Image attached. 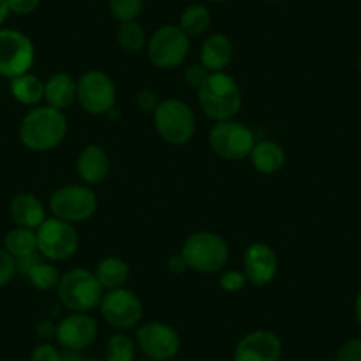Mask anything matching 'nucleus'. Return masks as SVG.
I'll return each instance as SVG.
<instances>
[{
	"label": "nucleus",
	"instance_id": "4468645a",
	"mask_svg": "<svg viewBox=\"0 0 361 361\" xmlns=\"http://www.w3.org/2000/svg\"><path fill=\"white\" fill-rule=\"evenodd\" d=\"M98 336V324L89 314L71 312V315L62 319L57 324L55 338L64 349L83 350L94 342Z\"/></svg>",
	"mask_w": 361,
	"mask_h": 361
},
{
	"label": "nucleus",
	"instance_id": "a211bd4d",
	"mask_svg": "<svg viewBox=\"0 0 361 361\" xmlns=\"http://www.w3.org/2000/svg\"><path fill=\"white\" fill-rule=\"evenodd\" d=\"M9 214L16 227L37 231L39 225L47 220V211L43 202L32 193H18L9 204Z\"/></svg>",
	"mask_w": 361,
	"mask_h": 361
},
{
	"label": "nucleus",
	"instance_id": "cd10ccee",
	"mask_svg": "<svg viewBox=\"0 0 361 361\" xmlns=\"http://www.w3.org/2000/svg\"><path fill=\"white\" fill-rule=\"evenodd\" d=\"M137 353V343L123 333H116L106 342V361H133Z\"/></svg>",
	"mask_w": 361,
	"mask_h": 361
},
{
	"label": "nucleus",
	"instance_id": "e433bc0d",
	"mask_svg": "<svg viewBox=\"0 0 361 361\" xmlns=\"http://www.w3.org/2000/svg\"><path fill=\"white\" fill-rule=\"evenodd\" d=\"M166 269H169L170 273H173V275H183V273H186L190 267H188V262H186L185 255L179 252L169 257V260H166Z\"/></svg>",
	"mask_w": 361,
	"mask_h": 361
},
{
	"label": "nucleus",
	"instance_id": "b1692460",
	"mask_svg": "<svg viewBox=\"0 0 361 361\" xmlns=\"http://www.w3.org/2000/svg\"><path fill=\"white\" fill-rule=\"evenodd\" d=\"M4 248L11 253L15 259H22V257L32 255L37 253V238L36 231H30V228L16 227L13 231L8 232L4 239Z\"/></svg>",
	"mask_w": 361,
	"mask_h": 361
},
{
	"label": "nucleus",
	"instance_id": "f8f14e48",
	"mask_svg": "<svg viewBox=\"0 0 361 361\" xmlns=\"http://www.w3.org/2000/svg\"><path fill=\"white\" fill-rule=\"evenodd\" d=\"M99 310H102L103 319L112 328L130 329L142 321L144 305L133 290L121 287V289L106 290L103 294Z\"/></svg>",
	"mask_w": 361,
	"mask_h": 361
},
{
	"label": "nucleus",
	"instance_id": "a878e982",
	"mask_svg": "<svg viewBox=\"0 0 361 361\" xmlns=\"http://www.w3.org/2000/svg\"><path fill=\"white\" fill-rule=\"evenodd\" d=\"M117 44L130 54H138L144 47H147V36L140 23L124 22L117 29Z\"/></svg>",
	"mask_w": 361,
	"mask_h": 361
},
{
	"label": "nucleus",
	"instance_id": "72a5a7b5",
	"mask_svg": "<svg viewBox=\"0 0 361 361\" xmlns=\"http://www.w3.org/2000/svg\"><path fill=\"white\" fill-rule=\"evenodd\" d=\"M211 73L204 68L202 64H192L185 69V80L192 89L199 90L204 85V82L207 80Z\"/></svg>",
	"mask_w": 361,
	"mask_h": 361
},
{
	"label": "nucleus",
	"instance_id": "7ed1b4c3",
	"mask_svg": "<svg viewBox=\"0 0 361 361\" xmlns=\"http://www.w3.org/2000/svg\"><path fill=\"white\" fill-rule=\"evenodd\" d=\"M57 293L61 303L68 310L89 314L92 308L99 307L105 289L96 279V273L85 269V267H75L61 276Z\"/></svg>",
	"mask_w": 361,
	"mask_h": 361
},
{
	"label": "nucleus",
	"instance_id": "4c0bfd02",
	"mask_svg": "<svg viewBox=\"0 0 361 361\" xmlns=\"http://www.w3.org/2000/svg\"><path fill=\"white\" fill-rule=\"evenodd\" d=\"M39 262H41L39 252L32 253V255L22 257V259H16V273H18V275L27 276L30 273V269H32L34 266H37Z\"/></svg>",
	"mask_w": 361,
	"mask_h": 361
},
{
	"label": "nucleus",
	"instance_id": "f3484780",
	"mask_svg": "<svg viewBox=\"0 0 361 361\" xmlns=\"http://www.w3.org/2000/svg\"><path fill=\"white\" fill-rule=\"evenodd\" d=\"M76 173L85 185H102L110 173V158L99 145H87L76 158Z\"/></svg>",
	"mask_w": 361,
	"mask_h": 361
},
{
	"label": "nucleus",
	"instance_id": "a18cd8bd",
	"mask_svg": "<svg viewBox=\"0 0 361 361\" xmlns=\"http://www.w3.org/2000/svg\"><path fill=\"white\" fill-rule=\"evenodd\" d=\"M85 361H102V360H85Z\"/></svg>",
	"mask_w": 361,
	"mask_h": 361
},
{
	"label": "nucleus",
	"instance_id": "7c9ffc66",
	"mask_svg": "<svg viewBox=\"0 0 361 361\" xmlns=\"http://www.w3.org/2000/svg\"><path fill=\"white\" fill-rule=\"evenodd\" d=\"M16 275V259L6 248H0V287L8 286Z\"/></svg>",
	"mask_w": 361,
	"mask_h": 361
},
{
	"label": "nucleus",
	"instance_id": "58836bf2",
	"mask_svg": "<svg viewBox=\"0 0 361 361\" xmlns=\"http://www.w3.org/2000/svg\"><path fill=\"white\" fill-rule=\"evenodd\" d=\"M55 333H57V326L54 324L51 321H41L37 322L36 326V335L43 340H50L54 338Z\"/></svg>",
	"mask_w": 361,
	"mask_h": 361
},
{
	"label": "nucleus",
	"instance_id": "f257e3e1",
	"mask_svg": "<svg viewBox=\"0 0 361 361\" xmlns=\"http://www.w3.org/2000/svg\"><path fill=\"white\" fill-rule=\"evenodd\" d=\"M68 133L64 112L51 106H34L20 124V142L27 149L47 152L59 147Z\"/></svg>",
	"mask_w": 361,
	"mask_h": 361
},
{
	"label": "nucleus",
	"instance_id": "0eeeda50",
	"mask_svg": "<svg viewBox=\"0 0 361 361\" xmlns=\"http://www.w3.org/2000/svg\"><path fill=\"white\" fill-rule=\"evenodd\" d=\"M190 36L179 25H163L147 39L149 61L159 69H173L185 62Z\"/></svg>",
	"mask_w": 361,
	"mask_h": 361
},
{
	"label": "nucleus",
	"instance_id": "c756f323",
	"mask_svg": "<svg viewBox=\"0 0 361 361\" xmlns=\"http://www.w3.org/2000/svg\"><path fill=\"white\" fill-rule=\"evenodd\" d=\"M248 283L245 273L241 271H225L224 275L220 276V287L225 293H239V290L245 289V286Z\"/></svg>",
	"mask_w": 361,
	"mask_h": 361
},
{
	"label": "nucleus",
	"instance_id": "a19ab883",
	"mask_svg": "<svg viewBox=\"0 0 361 361\" xmlns=\"http://www.w3.org/2000/svg\"><path fill=\"white\" fill-rule=\"evenodd\" d=\"M9 6H8V0H0V25L8 20L9 16Z\"/></svg>",
	"mask_w": 361,
	"mask_h": 361
},
{
	"label": "nucleus",
	"instance_id": "37998d69",
	"mask_svg": "<svg viewBox=\"0 0 361 361\" xmlns=\"http://www.w3.org/2000/svg\"><path fill=\"white\" fill-rule=\"evenodd\" d=\"M357 66H360V71H361V54H360V59H357Z\"/></svg>",
	"mask_w": 361,
	"mask_h": 361
},
{
	"label": "nucleus",
	"instance_id": "2eb2a0df",
	"mask_svg": "<svg viewBox=\"0 0 361 361\" xmlns=\"http://www.w3.org/2000/svg\"><path fill=\"white\" fill-rule=\"evenodd\" d=\"M243 267H245L246 280L252 286L262 287L275 280L279 273V259L269 245L266 243H253L246 248L243 257Z\"/></svg>",
	"mask_w": 361,
	"mask_h": 361
},
{
	"label": "nucleus",
	"instance_id": "9b49d317",
	"mask_svg": "<svg viewBox=\"0 0 361 361\" xmlns=\"http://www.w3.org/2000/svg\"><path fill=\"white\" fill-rule=\"evenodd\" d=\"M36 50L29 36L20 30L0 29V76L13 80L30 71Z\"/></svg>",
	"mask_w": 361,
	"mask_h": 361
},
{
	"label": "nucleus",
	"instance_id": "1a4fd4ad",
	"mask_svg": "<svg viewBox=\"0 0 361 361\" xmlns=\"http://www.w3.org/2000/svg\"><path fill=\"white\" fill-rule=\"evenodd\" d=\"M76 102L90 116H106L117 102L116 83L105 71H87L78 80Z\"/></svg>",
	"mask_w": 361,
	"mask_h": 361
},
{
	"label": "nucleus",
	"instance_id": "c9c22d12",
	"mask_svg": "<svg viewBox=\"0 0 361 361\" xmlns=\"http://www.w3.org/2000/svg\"><path fill=\"white\" fill-rule=\"evenodd\" d=\"M41 0H8L9 11L15 15H30L39 8Z\"/></svg>",
	"mask_w": 361,
	"mask_h": 361
},
{
	"label": "nucleus",
	"instance_id": "aec40b11",
	"mask_svg": "<svg viewBox=\"0 0 361 361\" xmlns=\"http://www.w3.org/2000/svg\"><path fill=\"white\" fill-rule=\"evenodd\" d=\"M78 80L68 73H55L44 82V102L48 106L57 110H66L76 102Z\"/></svg>",
	"mask_w": 361,
	"mask_h": 361
},
{
	"label": "nucleus",
	"instance_id": "473e14b6",
	"mask_svg": "<svg viewBox=\"0 0 361 361\" xmlns=\"http://www.w3.org/2000/svg\"><path fill=\"white\" fill-rule=\"evenodd\" d=\"M135 103H137V106L142 110V112L154 114V110L158 109V105L161 103V99L158 98V94H156L152 89H142L137 92Z\"/></svg>",
	"mask_w": 361,
	"mask_h": 361
},
{
	"label": "nucleus",
	"instance_id": "39448f33",
	"mask_svg": "<svg viewBox=\"0 0 361 361\" xmlns=\"http://www.w3.org/2000/svg\"><path fill=\"white\" fill-rule=\"evenodd\" d=\"M180 253L185 255L190 269L199 273H218L228 260V246L221 235L214 232H195L183 245Z\"/></svg>",
	"mask_w": 361,
	"mask_h": 361
},
{
	"label": "nucleus",
	"instance_id": "412c9836",
	"mask_svg": "<svg viewBox=\"0 0 361 361\" xmlns=\"http://www.w3.org/2000/svg\"><path fill=\"white\" fill-rule=\"evenodd\" d=\"M250 159H252V165L257 172L269 176V173H275L283 169V165H286V151L276 142H255Z\"/></svg>",
	"mask_w": 361,
	"mask_h": 361
},
{
	"label": "nucleus",
	"instance_id": "79ce46f5",
	"mask_svg": "<svg viewBox=\"0 0 361 361\" xmlns=\"http://www.w3.org/2000/svg\"><path fill=\"white\" fill-rule=\"evenodd\" d=\"M356 317H357V322L361 324V293L357 294V300H356Z\"/></svg>",
	"mask_w": 361,
	"mask_h": 361
},
{
	"label": "nucleus",
	"instance_id": "c03bdc74",
	"mask_svg": "<svg viewBox=\"0 0 361 361\" xmlns=\"http://www.w3.org/2000/svg\"><path fill=\"white\" fill-rule=\"evenodd\" d=\"M211 2H225V0H211Z\"/></svg>",
	"mask_w": 361,
	"mask_h": 361
},
{
	"label": "nucleus",
	"instance_id": "dca6fc26",
	"mask_svg": "<svg viewBox=\"0 0 361 361\" xmlns=\"http://www.w3.org/2000/svg\"><path fill=\"white\" fill-rule=\"evenodd\" d=\"M280 357L282 342L267 329H257L245 335L234 350V361H280Z\"/></svg>",
	"mask_w": 361,
	"mask_h": 361
},
{
	"label": "nucleus",
	"instance_id": "bb28decb",
	"mask_svg": "<svg viewBox=\"0 0 361 361\" xmlns=\"http://www.w3.org/2000/svg\"><path fill=\"white\" fill-rule=\"evenodd\" d=\"M27 279H29V282L37 290H44V293L51 289H57L59 282H61V275H59L57 267L54 264L43 262V260L30 269Z\"/></svg>",
	"mask_w": 361,
	"mask_h": 361
},
{
	"label": "nucleus",
	"instance_id": "49530a36",
	"mask_svg": "<svg viewBox=\"0 0 361 361\" xmlns=\"http://www.w3.org/2000/svg\"><path fill=\"white\" fill-rule=\"evenodd\" d=\"M269 2H279V0H269Z\"/></svg>",
	"mask_w": 361,
	"mask_h": 361
},
{
	"label": "nucleus",
	"instance_id": "4be33fe9",
	"mask_svg": "<svg viewBox=\"0 0 361 361\" xmlns=\"http://www.w3.org/2000/svg\"><path fill=\"white\" fill-rule=\"evenodd\" d=\"M9 89H11L13 98L22 105L36 106L44 99V82L32 73H25V75L13 78Z\"/></svg>",
	"mask_w": 361,
	"mask_h": 361
},
{
	"label": "nucleus",
	"instance_id": "6ab92c4d",
	"mask_svg": "<svg viewBox=\"0 0 361 361\" xmlns=\"http://www.w3.org/2000/svg\"><path fill=\"white\" fill-rule=\"evenodd\" d=\"M234 57V44L225 34H213L200 48V64L209 73L225 71Z\"/></svg>",
	"mask_w": 361,
	"mask_h": 361
},
{
	"label": "nucleus",
	"instance_id": "5701e85b",
	"mask_svg": "<svg viewBox=\"0 0 361 361\" xmlns=\"http://www.w3.org/2000/svg\"><path fill=\"white\" fill-rule=\"evenodd\" d=\"M96 279L105 290L121 289L130 279V264L121 257H106L96 267Z\"/></svg>",
	"mask_w": 361,
	"mask_h": 361
},
{
	"label": "nucleus",
	"instance_id": "2f4dec72",
	"mask_svg": "<svg viewBox=\"0 0 361 361\" xmlns=\"http://www.w3.org/2000/svg\"><path fill=\"white\" fill-rule=\"evenodd\" d=\"M335 361H361V340L353 338L342 343L336 350Z\"/></svg>",
	"mask_w": 361,
	"mask_h": 361
},
{
	"label": "nucleus",
	"instance_id": "f03ea898",
	"mask_svg": "<svg viewBox=\"0 0 361 361\" xmlns=\"http://www.w3.org/2000/svg\"><path fill=\"white\" fill-rule=\"evenodd\" d=\"M199 103L202 112L214 123L231 121L241 110V89L234 76L227 75L225 71L211 73L199 89Z\"/></svg>",
	"mask_w": 361,
	"mask_h": 361
},
{
	"label": "nucleus",
	"instance_id": "f704fd0d",
	"mask_svg": "<svg viewBox=\"0 0 361 361\" xmlns=\"http://www.w3.org/2000/svg\"><path fill=\"white\" fill-rule=\"evenodd\" d=\"M32 361H59L61 360V350L51 343H41L32 350Z\"/></svg>",
	"mask_w": 361,
	"mask_h": 361
},
{
	"label": "nucleus",
	"instance_id": "9d476101",
	"mask_svg": "<svg viewBox=\"0 0 361 361\" xmlns=\"http://www.w3.org/2000/svg\"><path fill=\"white\" fill-rule=\"evenodd\" d=\"M37 238V250L43 257L61 262V260L69 259L75 255L78 250V232L73 227V224H68L59 218H47L39 228L36 231Z\"/></svg>",
	"mask_w": 361,
	"mask_h": 361
},
{
	"label": "nucleus",
	"instance_id": "ddd939ff",
	"mask_svg": "<svg viewBox=\"0 0 361 361\" xmlns=\"http://www.w3.org/2000/svg\"><path fill=\"white\" fill-rule=\"evenodd\" d=\"M137 345L149 360L170 361L179 353L180 338L172 326L152 321L138 328Z\"/></svg>",
	"mask_w": 361,
	"mask_h": 361
},
{
	"label": "nucleus",
	"instance_id": "393cba45",
	"mask_svg": "<svg viewBox=\"0 0 361 361\" xmlns=\"http://www.w3.org/2000/svg\"><path fill=\"white\" fill-rule=\"evenodd\" d=\"M179 27L188 34L190 37L202 36L207 32L211 27V13L206 6L193 4L185 9V13L180 15Z\"/></svg>",
	"mask_w": 361,
	"mask_h": 361
},
{
	"label": "nucleus",
	"instance_id": "423d86ee",
	"mask_svg": "<svg viewBox=\"0 0 361 361\" xmlns=\"http://www.w3.org/2000/svg\"><path fill=\"white\" fill-rule=\"evenodd\" d=\"M50 209L59 220L82 224L94 216L98 209V197L87 185H66L54 192Z\"/></svg>",
	"mask_w": 361,
	"mask_h": 361
},
{
	"label": "nucleus",
	"instance_id": "6e6552de",
	"mask_svg": "<svg viewBox=\"0 0 361 361\" xmlns=\"http://www.w3.org/2000/svg\"><path fill=\"white\" fill-rule=\"evenodd\" d=\"M209 145L213 152L228 161L250 158L255 145L253 131L238 121H220L209 131Z\"/></svg>",
	"mask_w": 361,
	"mask_h": 361
},
{
	"label": "nucleus",
	"instance_id": "20e7f679",
	"mask_svg": "<svg viewBox=\"0 0 361 361\" xmlns=\"http://www.w3.org/2000/svg\"><path fill=\"white\" fill-rule=\"evenodd\" d=\"M152 116H154L156 131L169 144L185 145L195 135V114H193V110L185 102H180V99H163Z\"/></svg>",
	"mask_w": 361,
	"mask_h": 361
},
{
	"label": "nucleus",
	"instance_id": "ea45409f",
	"mask_svg": "<svg viewBox=\"0 0 361 361\" xmlns=\"http://www.w3.org/2000/svg\"><path fill=\"white\" fill-rule=\"evenodd\" d=\"M87 357L83 356L82 350H68L64 349L61 353V360L59 361H85Z\"/></svg>",
	"mask_w": 361,
	"mask_h": 361
},
{
	"label": "nucleus",
	"instance_id": "c85d7f7f",
	"mask_svg": "<svg viewBox=\"0 0 361 361\" xmlns=\"http://www.w3.org/2000/svg\"><path fill=\"white\" fill-rule=\"evenodd\" d=\"M145 0H109V9L114 18L124 22H135L144 11Z\"/></svg>",
	"mask_w": 361,
	"mask_h": 361
}]
</instances>
